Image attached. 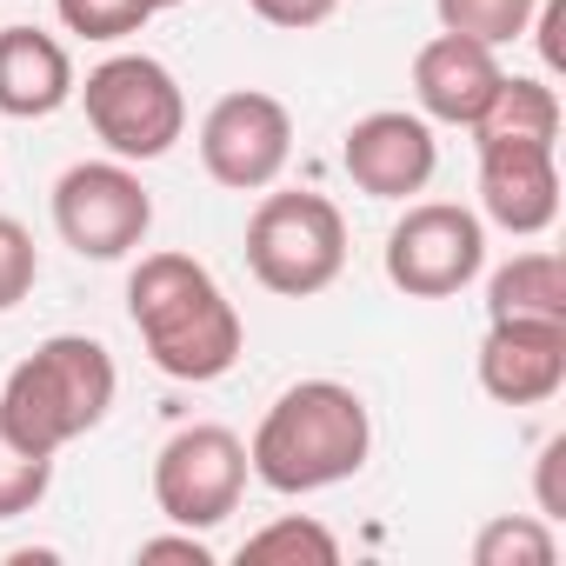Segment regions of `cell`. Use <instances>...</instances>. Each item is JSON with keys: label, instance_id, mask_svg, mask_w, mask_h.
<instances>
[{"label": "cell", "instance_id": "277c9868", "mask_svg": "<svg viewBox=\"0 0 566 566\" xmlns=\"http://www.w3.org/2000/svg\"><path fill=\"white\" fill-rule=\"evenodd\" d=\"M247 266L266 294L307 301L327 294L347 266V220L327 193H266L247 220Z\"/></svg>", "mask_w": 566, "mask_h": 566}, {"label": "cell", "instance_id": "ffe728a7", "mask_svg": "<svg viewBox=\"0 0 566 566\" xmlns=\"http://www.w3.org/2000/svg\"><path fill=\"white\" fill-rule=\"evenodd\" d=\"M48 486H54V453L28 447L8 420H0V520L34 513L48 500Z\"/></svg>", "mask_w": 566, "mask_h": 566}, {"label": "cell", "instance_id": "44dd1931", "mask_svg": "<svg viewBox=\"0 0 566 566\" xmlns=\"http://www.w3.org/2000/svg\"><path fill=\"white\" fill-rule=\"evenodd\" d=\"M54 8H61V28L81 41H127L160 14L154 0H54Z\"/></svg>", "mask_w": 566, "mask_h": 566}, {"label": "cell", "instance_id": "4fadbf2b", "mask_svg": "<svg viewBox=\"0 0 566 566\" xmlns=\"http://www.w3.org/2000/svg\"><path fill=\"white\" fill-rule=\"evenodd\" d=\"M480 207L506 233H546L559 220V160L553 147H480Z\"/></svg>", "mask_w": 566, "mask_h": 566}, {"label": "cell", "instance_id": "7c38bea8", "mask_svg": "<svg viewBox=\"0 0 566 566\" xmlns=\"http://www.w3.org/2000/svg\"><path fill=\"white\" fill-rule=\"evenodd\" d=\"M500 48H480L467 34H433L413 54V101L420 120H447V127H473L500 87Z\"/></svg>", "mask_w": 566, "mask_h": 566}, {"label": "cell", "instance_id": "ac0fdd59", "mask_svg": "<svg viewBox=\"0 0 566 566\" xmlns=\"http://www.w3.org/2000/svg\"><path fill=\"white\" fill-rule=\"evenodd\" d=\"M553 559H559V539H553V520L539 513H500L473 539V566H553Z\"/></svg>", "mask_w": 566, "mask_h": 566}, {"label": "cell", "instance_id": "3957f363", "mask_svg": "<svg viewBox=\"0 0 566 566\" xmlns=\"http://www.w3.org/2000/svg\"><path fill=\"white\" fill-rule=\"evenodd\" d=\"M114 394H120L114 354L87 334H54L8 374V387H0V420L28 447L61 453V447H74L81 433H94L107 420Z\"/></svg>", "mask_w": 566, "mask_h": 566}, {"label": "cell", "instance_id": "30bf717a", "mask_svg": "<svg viewBox=\"0 0 566 566\" xmlns=\"http://www.w3.org/2000/svg\"><path fill=\"white\" fill-rule=\"evenodd\" d=\"M340 167L347 180L367 193V200H407L433 180L440 167V147H433V127L407 107H380L367 120L347 127V147H340Z\"/></svg>", "mask_w": 566, "mask_h": 566}, {"label": "cell", "instance_id": "e0dca14e", "mask_svg": "<svg viewBox=\"0 0 566 566\" xmlns=\"http://www.w3.org/2000/svg\"><path fill=\"white\" fill-rule=\"evenodd\" d=\"M240 559L247 566H334L340 559V539H334V526H321L307 513H287V520L247 533L240 539Z\"/></svg>", "mask_w": 566, "mask_h": 566}, {"label": "cell", "instance_id": "9a60e30c", "mask_svg": "<svg viewBox=\"0 0 566 566\" xmlns=\"http://www.w3.org/2000/svg\"><path fill=\"white\" fill-rule=\"evenodd\" d=\"M486 321H566V266H559V253H546V247L513 253L486 280Z\"/></svg>", "mask_w": 566, "mask_h": 566}, {"label": "cell", "instance_id": "cb8c5ba5", "mask_svg": "<svg viewBox=\"0 0 566 566\" xmlns=\"http://www.w3.org/2000/svg\"><path fill=\"white\" fill-rule=\"evenodd\" d=\"M559 467H566V433H553V440L539 447V520H559V513H566Z\"/></svg>", "mask_w": 566, "mask_h": 566}, {"label": "cell", "instance_id": "4316f807", "mask_svg": "<svg viewBox=\"0 0 566 566\" xmlns=\"http://www.w3.org/2000/svg\"><path fill=\"white\" fill-rule=\"evenodd\" d=\"M154 8H180V0H154Z\"/></svg>", "mask_w": 566, "mask_h": 566}, {"label": "cell", "instance_id": "603a6c76", "mask_svg": "<svg viewBox=\"0 0 566 566\" xmlns=\"http://www.w3.org/2000/svg\"><path fill=\"white\" fill-rule=\"evenodd\" d=\"M247 8H253L266 28H294V34H301V28H321L340 0H247Z\"/></svg>", "mask_w": 566, "mask_h": 566}, {"label": "cell", "instance_id": "6da1fadb", "mask_svg": "<svg viewBox=\"0 0 566 566\" xmlns=\"http://www.w3.org/2000/svg\"><path fill=\"white\" fill-rule=\"evenodd\" d=\"M127 314H134L147 360L167 380H193V387L233 374L240 340H247L233 301L193 253H147L127 273Z\"/></svg>", "mask_w": 566, "mask_h": 566}, {"label": "cell", "instance_id": "d6986e66", "mask_svg": "<svg viewBox=\"0 0 566 566\" xmlns=\"http://www.w3.org/2000/svg\"><path fill=\"white\" fill-rule=\"evenodd\" d=\"M533 8L539 0H433L440 14V34H467L480 48H506L533 28Z\"/></svg>", "mask_w": 566, "mask_h": 566}, {"label": "cell", "instance_id": "7a4b0ae2", "mask_svg": "<svg viewBox=\"0 0 566 566\" xmlns=\"http://www.w3.org/2000/svg\"><path fill=\"white\" fill-rule=\"evenodd\" d=\"M374 453V413L340 380H301L287 387L253 427L247 473L273 493H321L367 467Z\"/></svg>", "mask_w": 566, "mask_h": 566}, {"label": "cell", "instance_id": "ba28073f", "mask_svg": "<svg viewBox=\"0 0 566 566\" xmlns=\"http://www.w3.org/2000/svg\"><path fill=\"white\" fill-rule=\"evenodd\" d=\"M480 266H486V227L453 200H420L387 233V280L407 301H453Z\"/></svg>", "mask_w": 566, "mask_h": 566}, {"label": "cell", "instance_id": "2e32d148", "mask_svg": "<svg viewBox=\"0 0 566 566\" xmlns=\"http://www.w3.org/2000/svg\"><path fill=\"white\" fill-rule=\"evenodd\" d=\"M480 147H553L559 140V94L546 81H526V74H500L486 114L473 120Z\"/></svg>", "mask_w": 566, "mask_h": 566}, {"label": "cell", "instance_id": "d4e9b609", "mask_svg": "<svg viewBox=\"0 0 566 566\" xmlns=\"http://www.w3.org/2000/svg\"><path fill=\"white\" fill-rule=\"evenodd\" d=\"M140 559H187V566H213V546L200 533H160V539H140Z\"/></svg>", "mask_w": 566, "mask_h": 566}, {"label": "cell", "instance_id": "5b68a950", "mask_svg": "<svg viewBox=\"0 0 566 566\" xmlns=\"http://www.w3.org/2000/svg\"><path fill=\"white\" fill-rule=\"evenodd\" d=\"M87 107V127L114 160H160L187 134V94L154 54H114L74 87Z\"/></svg>", "mask_w": 566, "mask_h": 566}, {"label": "cell", "instance_id": "8fae6325", "mask_svg": "<svg viewBox=\"0 0 566 566\" xmlns=\"http://www.w3.org/2000/svg\"><path fill=\"white\" fill-rule=\"evenodd\" d=\"M480 387L500 407H539L566 387V321H493L480 340Z\"/></svg>", "mask_w": 566, "mask_h": 566}, {"label": "cell", "instance_id": "7402d4cb", "mask_svg": "<svg viewBox=\"0 0 566 566\" xmlns=\"http://www.w3.org/2000/svg\"><path fill=\"white\" fill-rule=\"evenodd\" d=\"M34 280H41L34 233H28L14 213H0V314H14V307L34 294Z\"/></svg>", "mask_w": 566, "mask_h": 566}, {"label": "cell", "instance_id": "8992f818", "mask_svg": "<svg viewBox=\"0 0 566 566\" xmlns=\"http://www.w3.org/2000/svg\"><path fill=\"white\" fill-rule=\"evenodd\" d=\"M240 493H247V440L233 427L200 420L154 453V506L187 533H207L227 513H240Z\"/></svg>", "mask_w": 566, "mask_h": 566}, {"label": "cell", "instance_id": "9c48e42d", "mask_svg": "<svg viewBox=\"0 0 566 566\" xmlns=\"http://www.w3.org/2000/svg\"><path fill=\"white\" fill-rule=\"evenodd\" d=\"M294 160V114L287 101H273L260 87L220 94L200 120V167L233 187V193H260L280 180V167Z\"/></svg>", "mask_w": 566, "mask_h": 566}, {"label": "cell", "instance_id": "52a82bcc", "mask_svg": "<svg viewBox=\"0 0 566 566\" xmlns=\"http://www.w3.org/2000/svg\"><path fill=\"white\" fill-rule=\"evenodd\" d=\"M154 227V193L127 160H81L54 180V233L81 260H127Z\"/></svg>", "mask_w": 566, "mask_h": 566}, {"label": "cell", "instance_id": "5bb4252c", "mask_svg": "<svg viewBox=\"0 0 566 566\" xmlns=\"http://www.w3.org/2000/svg\"><path fill=\"white\" fill-rule=\"evenodd\" d=\"M74 61L41 28H0V114L8 120H48L74 101Z\"/></svg>", "mask_w": 566, "mask_h": 566}, {"label": "cell", "instance_id": "484cf974", "mask_svg": "<svg viewBox=\"0 0 566 566\" xmlns=\"http://www.w3.org/2000/svg\"><path fill=\"white\" fill-rule=\"evenodd\" d=\"M533 14H539V28H533L539 34V61L559 74L566 67V0H546V8H533Z\"/></svg>", "mask_w": 566, "mask_h": 566}]
</instances>
